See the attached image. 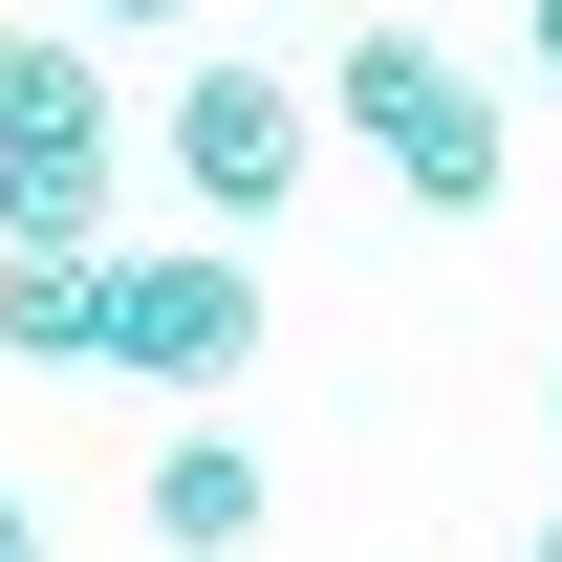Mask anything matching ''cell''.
<instances>
[{"label":"cell","mask_w":562,"mask_h":562,"mask_svg":"<svg viewBox=\"0 0 562 562\" xmlns=\"http://www.w3.org/2000/svg\"><path fill=\"white\" fill-rule=\"evenodd\" d=\"M0 238H109V66H87V22H0Z\"/></svg>","instance_id":"cell-1"},{"label":"cell","mask_w":562,"mask_h":562,"mask_svg":"<svg viewBox=\"0 0 562 562\" xmlns=\"http://www.w3.org/2000/svg\"><path fill=\"white\" fill-rule=\"evenodd\" d=\"M109 368H151V390L260 368V260H238V216H216V238H109Z\"/></svg>","instance_id":"cell-2"},{"label":"cell","mask_w":562,"mask_h":562,"mask_svg":"<svg viewBox=\"0 0 562 562\" xmlns=\"http://www.w3.org/2000/svg\"><path fill=\"white\" fill-rule=\"evenodd\" d=\"M151 151H173V195H195V216H281V195H303V151H325V87L216 66V44H195V66H173V131H151Z\"/></svg>","instance_id":"cell-3"},{"label":"cell","mask_w":562,"mask_h":562,"mask_svg":"<svg viewBox=\"0 0 562 562\" xmlns=\"http://www.w3.org/2000/svg\"><path fill=\"white\" fill-rule=\"evenodd\" d=\"M0 368H109V238H0Z\"/></svg>","instance_id":"cell-4"},{"label":"cell","mask_w":562,"mask_h":562,"mask_svg":"<svg viewBox=\"0 0 562 562\" xmlns=\"http://www.w3.org/2000/svg\"><path fill=\"white\" fill-rule=\"evenodd\" d=\"M432 109H476V66H432L412 22H347V66H325V131H368V151H412Z\"/></svg>","instance_id":"cell-5"},{"label":"cell","mask_w":562,"mask_h":562,"mask_svg":"<svg viewBox=\"0 0 562 562\" xmlns=\"http://www.w3.org/2000/svg\"><path fill=\"white\" fill-rule=\"evenodd\" d=\"M260 519H281V476L238 432H173V454H151V541H260Z\"/></svg>","instance_id":"cell-6"},{"label":"cell","mask_w":562,"mask_h":562,"mask_svg":"<svg viewBox=\"0 0 562 562\" xmlns=\"http://www.w3.org/2000/svg\"><path fill=\"white\" fill-rule=\"evenodd\" d=\"M87 22H195V0H87Z\"/></svg>","instance_id":"cell-7"},{"label":"cell","mask_w":562,"mask_h":562,"mask_svg":"<svg viewBox=\"0 0 562 562\" xmlns=\"http://www.w3.org/2000/svg\"><path fill=\"white\" fill-rule=\"evenodd\" d=\"M519 22H541V87H562V0H519Z\"/></svg>","instance_id":"cell-8"},{"label":"cell","mask_w":562,"mask_h":562,"mask_svg":"<svg viewBox=\"0 0 562 562\" xmlns=\"http://www.w3.org/2000/svg\"><path fill=\"white\" fill-rule=\"evenodd\" d=\"M0 562H22V497H0Z\"/></svg>","instance_id":"cell-9"},{"label":"cell","mask_w":562,"mask_h":562,"mask_svg":"<svg viewBox=\"0 0 562 562\" xmlns=\"http://www.w3.org/2000/svg\"><path fill=\"white\" fill-rule=\"evenodd\" d=\"M541 412H562V368H541Z\"/></svg>","instance_id":"cell-10"}]
</instances>
